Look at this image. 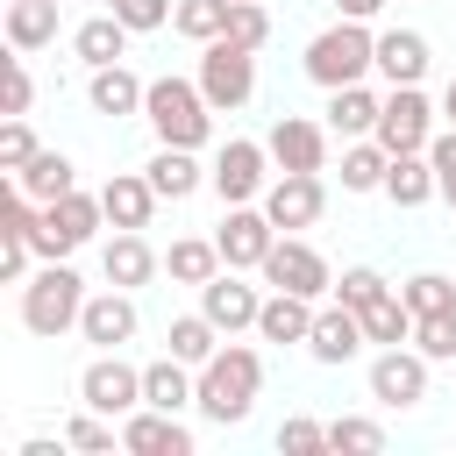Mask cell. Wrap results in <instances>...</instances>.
Returning a JSON list of instances; mask_svg holds the SVG:
<instances>
[{
	"label": "cell",
	"mask_w": 456,
	"mask_h": 456,
	"mask_svg": "<svg viewBox=\"0 0 456 456\" xmlns=\"http://www.w3.org/2000/svg\"><path fill=\"white\" fill-rule=\"evenodd\" d=\"M256 392H264V356H256L249 342H228V349H214V356L200 363V413H207V420H221V428L249 420Z\"/></svg>",
	"instance_id": "1"
},
{
	"label": "cell",
	"mask_w": 456,
	"mask_h": 456,
	"mask_svg": "<svg viewBox=\"0 0 456 456\" xmlns=\"http://www.w3.org/2000/svg\"><path fill=\"white\" fill-rule=\"evenodd\" d=\"M142 121H150V128H157V142H171V150H200V142L214 135V107H207L200 78H178V71L150 78Z\"/></svg>",
	"instance_id": "2"
},
{
	"label": "cell",
	"mask_w": 456,
	"mask_h": 456,
	"mask_svg": "<svg viewBox=\"0 0 456 456\" xmlns=\"http://www.w3.org/2000/svg\"><path fill=\"white\" fill-rule=\"evenodd\" d=\"M86 278L64 264V256H50L28 285H21V328L28 335H43V342H57L64 328H78V314H86Z\"/></svg>",
	"instance_id": "3"
},
{
	"label": "cell",
	"mask_w": 456,
	"mask_h": 456,
	"mask_svg": "<svg viewBox=\"0 0 456 456\" xmlns=\"http://www.w3.org/2000/svg\"><path fill=\"white\" fill-rule=\"evenodd\" d=\"M363 71H378V36H370L363 21L342 14L335 28H321V36L306 43V78H314V86L335 93V86H356Z\"/></svg>",
	"instance_id": "4"
},
{
	"label": "cell",
	"mask_w": 456,
	"mask_h": 456,
	"mask_svg": "<svg viewBox=\"0 0 456 456\" xmlns=\"http://www.w3.org/2000/svg\"><path fill=\"white\" fill-rule=\"evenodd\" d=\"M200 93H207L214 114H235V107L256 93V50H242L235 36L200 43Z\"/></svg>",
	"instance_id": "5"
},
{
	"label": "cell",
	"mask_w": 456,
	"mask_h": 456,
	"mask_svg": "<svg viewBox=\"0 0 456 456\" xmlns=\"http://www.w3.org/2000/svg\"><path fill=\"white\" fill-rule=\"evenodd\" d=\"M100 221H107L100 192H64V200H50L43 221H36V256H71V249H86V242L100 235Z\"/></svg>",
	"instance_id": "6"
},
{
	"label": "cell",
	"mask_w": 456,
	"mask_h": 456,
	"mask_svg": "<svg viewBox=\"0 0 456 456\" xmlns=\"http://www.w3.org/2000/svg\"><path fill=\"white\" fill-rule=\"evenodd\" d=\"M264 285H271V292H299V299H328V292H335V271H328V256H321L314 242L278 235L271 256H264Z\"/></svg>",
	"instance_id": "7"
},
{
	"label": "cell",
	"mask_w": 456,
	"mask_h": 456,
	"mask_svg": "<svg viewBox=\"0 0 456 456\" xmlns=\"http://www.w3.org/2000/svg\"><path fill=\"white\" fill-rule=\"evenodd\" d=\"M78 406H93V413H135L142 406V370L135 363H121V349H100L86 370H78Z\"/></svg>",
	"instance_id": "8"
},
{
	"label": "cell",
	"mask_w": 456,
	"mask_h": 456,
	"mask_svg": "<svg viewBox=\"0 0 456 456\" xmlns=\"http://www.w3.org/2000/svg\"><path fill=\"white\" fill-rule=\"evenodd\" d=\"M264 164H271V150H264V142L228 135V142H221V157H214V171H207V185H214L228 207H249V200L271 185V171H264Z\"/></svg>",
	"instance_id": "9"
},
{
	"label": "cell",
	"mask_w": 456,
	"mask_h": 456,
	"mask_svg": "<svg viewBox=\"0 0 456 456\" xmlns=\"http://www.w3.org/2000/svg\"><path fill=\"white\" fill-rule=\"evenodd\" d=\"M214 242H221V264L228 271H264V256L278 242V221L264 207H228L221 228H214Z\"/></svg>",
	"instance_id": "10"
},
{
	"label": "cell",
	"mask_w": 456,
	"mask_h": 456,
	"mask_svg": "<svg viewBox=\"0 0 456 456\" xmlns=\"http://www.w3.org/2000/svg\"><path fill=\"white\" fill-rule=\"evenodd\" d=\"M370 399L378 406H420L428 399V356L413 342H392L370 356Z\"/></svg>",
	"instance_id": "11"
},
{
	"label": "cell",
	"mask_w": 456,
	"mask_h": 456,
	"mask_svg": "<svg viewBox=\"0 0 456 456\" xmlns=\"http://www.w3.org/2000/svg\"><path fill=\"white\" fill-rule=\"evenodd\" d=\"M378 142L399 157V150H428L435 142V107L420 86H392L385 93V114H378Z\"/></svg>",
	"instance_id": "12"
},
{
	"label": "cell",
	"mask_w": 456,
	"mask_h": 456,
	"mask_svg": "<svg viewBox=\"0 0 456 456\" xmlns=\"http://www.w3.org/2000/svg\"><path fill=\"white\" fill-rule=\"evenodd\" d=\"M321 207H328L321 171H278V178L264 185V214L278 221V235H285V228H314V221H321Z\"/></svg>",
	"instance_id": "13"
},
{
	"label": "cell",
	"mask_w": 456,
	"mask_h": 456,
	"mask_svg": "<svg viewBox=\"0 0 456 456\" xmlns=\"http://www.w3.org/2000/svg\"><path fill=\"white\" fill-rule=\"evenodd\" d=\"M264 150H271L278 171H321L328 164V128L306 121V114H278L271 135H264Z\"/></svg>",
	"instance_id": "14"
},
{
	"label": "cell",
	"mask_w": 456,
	"mask_h": 456,
	"mask_svg": "<svg viewBox=\"0 0 456 456\" xmlns=\"http://www.w3.org/2000/svg\"><path fill=\"white\" fill-rule=\"evenodd\" d=\"M121 449H135V456H192V428L178 413H164V406H135V413H121Z\"/></svg>",
	"instance_id": "15"
},
{
	"label": "cell",
	"mask_w": 456,
	"mask_h": 456,
	"mask_svg": "<svg viewBox=\"0 0 456 456\" xmlns=\"http://www.w3.org/2000/svg\"><path fill=\"white\" fill-rule=\"evenodd\" d=\"M200 314H207L221 335H235V328H256L264 299H256V285H242L235 271H214V278L200 285Z\"/></svg>",
	"instance_id": "16"
},
{
	"label": "cell",
	"mask_w": 456,
	"mask_h": 456,
	"mask_svg": "<svg viewBox=\"0 0 456 456\" xmlns=\"http://www.w3.org/2000/svg\"><path fill=\"white\" fill-rule=\"evenodd\" d=\"M78 335H86L93 349H121V342H135V299H128L121 285L93 292L86 314H78Z\"/></svg>",
	"instance_id": "17"
},
{
	"label": "cell",
	"mask_w": 456,
	"mask_h": 456,
	"mask_svg": "<svg viewBox=\"0 0 456 456\" xmlns=\"http://www.w3.org/2000/svg\"><path fill=\"white\" fill-rule=\"evenodd\" d=\"M363 342H370V335H363V314H356V306H342V299H335V306H321V314H314V335H306L314 363H349Z\"/></svg>",
	"instance_id": "18"
},
{
	"label": "cell",
	"mask_w": 456,
	"mask_h": 456,
	"mask_svg": "<svg viewBox=\"0 0 456 456\" xmlns=\"http://www.w3.org/2000/svg\"><path fill=\"white\" fill-rule=\"evenodd\" d=\"M157 249L142 242V228H114V242L100 249V271H107V285H121V292H135V285H150L157 278Z\"/></svg>",
	"instance_id": "19"
},
{
	"label": "cell",
	"mask_w": 456,
	"mask_h": 456,
	"mask_svg": "<svg viewBox=\"0 0 456 456\" xmlns=\"http://www.w3.org/2000/svg\"><path fill=\"white\" fill-rule=\"evenodd\" d=\"M100 207H107L114 228H150V214H157V185H150V171H114V178L100 185Z\"/></svg>",
	"instance_id": "20"
},
{
	"label": "cell",
	"mask_w": 456,
	"mask_h": 456,
	"mask_svg": "<svg viewBox=\"0 0 456 456\" xmlns=\"http://www.w3.org/2000/svg\"><path fill=\"white\" fill-rule=\"evenodd\" d=\"M142 406H164V413L200 406V378H192V363H185V356H157V363H142Z\"/></svg>",
	"instance_id": "21"
},
{
	"label": "cell",
	"mask_w": 456,
	"mask_h": 456,
	"mask_svg": "<svg viewBox=\"0 0 456 456\" xmlns=\"http://www.w3.org/2000/svg\"><path fill=\"white\" fill-rule=\"evenodd\" d=\"M14 185L36 200V207H50V200H64V192H78V164L64 157V150H36L21 171H14Z\"/></svg>",
	"instance_id": "22"
},
{
	"label": "cell",
	"mask_w": 456,
	"mask_h": 456,
	"mask_svg": "<svg viewBox=\"0 0 456 456\" xmlns=\"http://www.w3.org/2000/svg\"><path fill=\"white\" fill-rule=\"evenodd\" d=\"M378 71L392 86H420L428 78V36L420 28H385L378 36Z\"/></svg>",
	"instance_id": "23"
},
{
	"label": "cell",
	"mask_w": 456,
	"mask_h": 456,
	"mask_svg": "<svg viewBox=\"0 0 456 456\" xmlns=\"http://www.w3.org/2000/svg\"><path fill=\"white\" fill-rule=\"evenodd\" d=\"M86 93H93V114H114V121L121 114H142V100H150V86L128 64H93V86Z\"/></svg>",
	"instance_id": "24"
},
{
	"label": "cell",
	"mask_w": 456,
	"mask_h": 456,
	"mask_svg": "<svg viewBox=\"0 0 456 456\" xmlns=\"http://www.w3.org/2000/svg\"><path fill=\"white\" fill-rule=\"evenodd\" d=\"M378 114H385V100H378L363 78L328 93V128H335V135H349V142H356V135H378Z\"/></svg>",
	"instance_id": "25"
},
{
	"label": "cell",
	"mask_w": 456,
	"mask_h": 456,
	"mask_svg": "<svg viewBox=\"0 0 456 456\" xmlns=\"http://www.w3.org/2000/svg\"><path fill=\"white\" fill-rule=\"evenodd\" d=\"M442 185H435V164H428V150H399L392 157V171H385V200L392 207H428Z\"/></svg>",
	"instance_id": "26"
},
{
	"label": "cell",
	"mask_w": 456,
	"mask_h": 456,
	"mask_svg": "<svg viewBox=\"0 0 456 456\" xmlns=\"http://www.w3.org/2000/svg\"><path fill=\"white\" fill-rule=\"evenodd\" d=\"M256 335L278 342V349H285V342H306V335H314V299H299V292H271L264 314H256Z\"/></svg>",
	"instance_id": "27"
},
{
	"label": "cell",
	"mask_w": 456,
	"mask_h": 456,
	"mask_svg": "<svg viewBox=\"0 0 456 456\" xmlns=\"http://www.w3.org/2000/svg\"><path fill=\"white\" fill-rule=\"evenodd\" d=\"M128 36H135V28H128V21L107 7V14H93V21H78V28H71V50H78L86 64H121Z\"/></svg>",
	"instance_id": "28"
},
{
	"label": "cell",
	"mask_w": 456,
	"mask_h": 456,
	"mask_svg": "<svg viewBox=\"0 0 456 456\" xmlns=\"http://www.w3.org/2000/svg\"><path fill=\"white\" fill-rule=\"evenodd\" d=\"M142 171H150V185H157V200H192V192L207 185V171L192 164V150H171V142H157V157H150Z\"/></svg>",
	"instance_id": "29"
},
{
	"label": "cell",
	"mask_w": 456,
	"mask_h": 456,
	"mask_svg": "<svg viewBox=\"0 0 456 456\" xmlns=\"http://www.w3.org/2000/svg\"><path fill=\"white\" fill-rule=\"evenodd\" d=\"M385 171H392V150L378 135H356L342 150V192H385Z\"/></svg>",
	"instance_id": "30"
},
{
	"label": "cell",
	"mask_w": 456,
	"mask_h": 456,
	"mask_svg": "<svg viewBox=\"0 0 456 456\" xmlns=\"http://www.w3.org/2000/svg\"><path fill=\"white\" fill-rule=\"evenodd\" d=\"M356 314H363V335H370L378 349L413 342V306H406V292H392V285H385V292H378L370 306H356Z\"/></svg>",
	"instance_id": "31"
},
{
	"label": "cell",
	"mask_w": 456,
	"mask_h": 456,
	"mask_svg": "<svg viewBox=\"0 0 456 456\" xmlns=\"http://www.w3.org/2000/svg\"><path fill=\"white\" fill-rule=\"evenodd\" d=\"M7 43L28 57L43 43H57V0H7Z\"/></svg>",
	"instance_id": "32"
},
{
	"label": "cell",
	"mask_w": 456,
	"mask_h": 456,
	"mask_svg": "<svg viewBox=\"0 0 456 456\" xmlns=\"http://www.w3.org/2000/svg\"><path fill=\"white\" fill-rule=\"evenodd\" d=\"M164 271H171L178 285H207V278L228 271V264H221V242H214V235H178L171 256H164Z\"/></svg>",
	"instance_id": "33"
},
{
	"label": "cell",
	"mask_w": 456,
	"mask_h": 456,
	"mask_svg": "<svg viewBox=\"0 0 456 456\" xmlns=\"http://www.w3.org/2000/svg\"><path fill=\"white\" fill-rule=\"evenodd\" d=\"M164 342H171V356H185V363H192V370H200V363H207V356H214V349H221V328H214V321H207V314H178V321H171V335H164Z\"/></svg>",
	"instance_id": "34"
},
{
	"label": "cell",
	"mask_w": 456,
	"mask_h": 456,
	"mask_svg": "<svg viewBox=\"0 0 456 456\" xmlns=\"http://www.w3.org/2000/svg\"><path fill=\"white\" fill-rule=\"evenodd\" d=\"M228 7L235 0H178L171 7V28L192 36V43H214V36H228Z\"/></svg>",
	"instance_id": "35"
},
{
	"label": "cell",
	"mask_w": 456,
	"mask_h": 456,
	"mask_svg": "<svg viewBox=\"0 0 456 456\" xmlns=\"http://www.w3.org/2000/svg\"><path fill=\"white\" fill-rule=\"evenodd\" d=\"M413 349H420L428 363H456V306L420 314V321H413Z\"/></svg>",
	"instance_id": "36"
},
{
	"label": "cell",
	"mask_w": 456,
	"mask_h": 456,
	"mask_svg": "<svg viewBox=\"0 0 456 456\" xmlns=\"http://www.w3.org/2000/svg\"><path fill=\"white\" fill-rule=\"evenodd\" d=\"M114 442H121V435H114L107 413H93V406H86L78 420H64V449H78V456H107Z\"/></svg>",
	"instance_id": "37"
},
{
	"label": "cell",
	"mask_w": 456,
	"mask_h": 456,
	"mask_svg": "<svg viewBox=\"0 0 456 456\" xmlns=\"http://www.w3.org/2000/svg\"><path fill=\"white\" fill-rule=\"evenodd\" d=\"M399 292H406L413 321H420V314H442V306H456V278H442V271H420V278H406Z\"/></svg>",
	"instance_id": "38"
},
{
	"label": "cell",
	"mask_w": 456,
	"mask_h": 456,
	"mask_svg": "<svg viewBox=\"0 0 456 456\" xmlns=\"http://www.w3.org/2000/svg\"><path fill=\"white\" fill-rule=\"evenodd\" d=\"M328 449H363V456H378V449H385V428L363 420V413H342V420H328Z\"/></svg>",
	"instance_id": "39"
},
{
	"label": "cell",
	"mask_w": 456,
	"mask_h": 456,
	"mask_svg": "<svg viewBox=\"0 0 456 456\" xmlns=\"http://www.w3.org/2000/svg\"><path fill=\"white\" fill-rule=\"evenodd\" d=\"M228 36H235L242 50H264V43H271V14H264V0H235V7H228Z\"/></svg>",
	"instance_id": "40"
},
{
	"label": "cell",
	"mask_w": 456,
	"mask_h": 456,
	"mask_svg": "<svg viewBox=\"0 0 456 456\" xmlns=\"http://www.w3.org/2000/svg\"><path fill=\"white\" fill-rule=\"evenodd\" d=\"M36 150H43V142H36L28 114H7V128H0V171H21V164H28Z\"/></svg>",
	"instance_id": "41"
},
{
	"label": "cell",
	"mask_w": 456,
	"mask_h": 456,
	"mask_svg": "<svg viewBox=\"0 0 456 456\" xmlns=\"http://www.w3.org/2000/svg\"><path fill=\"white\" fill-rule=\"evenodd\" d=\"M278 449H285V456H321V449H328V428L306 420V413H292V420L278 428Z\"/></svg>",
	"instance_id": "42"
},
{
	"label": "cell",
	"mask_w": 456,
	"mask_h": 456,
	"mask_svg": "<svg viewBox=\"0 0 456 456\" xmlns=\"http://www.w3.org/2000/svg\"><path fill=\"white\" fill-rule=\"evenodd\" d=\"M378 292H385V278H378L370 264H349V271L335 278V299H342V306H370Z\"/></svg>",
	"instance_id": "43"
},
{
	"label": "cell",
	"mask_w": 456,
	"mask_h": 456,
	"mask_svg": "<svg viewBox=\"0 0 456 456\" xmlns=\"http://www.w3.org/2000/svg\"><path fill=\"white\" fill-rule=\"evenodd\" d=\"M114 14L142 36V28H164V21H171V0H114Z\"/></svg>",
	"instance_id": "44"
},
{
	"label": "cell",
	"mask_w": 456,
	"mask_h": 456,
	"mask_svg": "<svg viewBox=\"0 0 456 456\" xmlns=\"http://www.w3.org/2000/svg\"><path fill=\"white\" fill-rule=\"evenodd\" d=\"M28 100H36V78H28L21 50H14V57H7V114H28Z\"/></svg>",
	"instance_id": "45"
},
{
	"label": "cell",
	"mask_w": 456,
	"mask_h": 456,
	"mask_svg": "<svg viewBox=\"0 0 456 456\" xmlns=\"http://www.w3.org/2000/svg\"><path fill=\"white\" fill-rule=\"evenodd\" d=\"M28 256H36V242H28V235H7V242H0V278H21Z\"/></svg>",
	"instance_id": "46"
},
{
	"label": "cell",
	"mask_w": 456,
	"mask_h": 456,
	"mask_svg": "<svg viewBox=\"0 0 456 456\" xmlns=\"http://www.w3.org/2000/svg\"><path fill=\"white\" fill-rule=\"evenodd\" d=\"M335 7H342V14H349V21H370V14H378V7H385V0H335Z\"/></svg>",
	"instance_id": "47"
},
{
	"label": "cell",
	"mask_w": 456,
	"mask_h": 456,
	"mask_svg": "<svg viewBox=\"0 0 456 456\" xmlns=\"http://www.w3.org/2000/svg\"><path fill=\"white\" fill-rule=\"evenodd\" d=\"M435 185H442V200L456 207V164H442V171H435Z\"/></svg>",
	"instance_id": "48"
},
{
	"label": "cell",
	"mask_w": 456,
	"mask_h": 456,
	"mask_svg": "<svg viewBox=\"0 0 456 456\" xmlns=\"http://www.w3.org/2000/svg\"><path fill=\"white\" fill-rule=\"evenodd\" d=\"M442 121H456V78L442 86Z\"/></svg>",
	"instance_id": "49"
},
{
	"label": "cell",
	"mask_w": 456,
	"mask_h": 456,
	"mask_svg": "<svg viewBox=\"0 0 456 456\" xmlns=\"http://www.w3.org/2000/svg\"><path fill=\"white\" fill-rule=\"evenodd\" d=\"M107 7H114V0H107Z\"/></svg>",
	"instance_id": "50"
}]
</instances>
